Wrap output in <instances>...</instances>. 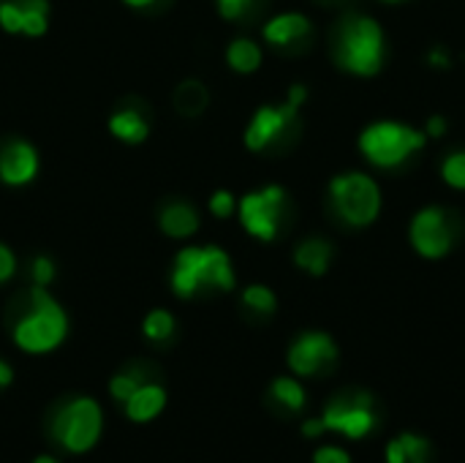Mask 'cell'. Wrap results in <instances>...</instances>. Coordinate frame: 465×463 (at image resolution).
Segmentation results:
<instances>
[{
  "label": "cell",
  "instance_id": "d590c367",
  "mask_svg": "<svg viewBox=\"0 0 465 463\" xmlns=\"http://www.w3.org/2000/svg\"><path fill=\"white\" fill-rule=\"evenodd\" d=\"M33 463H57V461H54L52 456H38V458H35Z\"/></svg>",
  "mask_w": 465,
  "mask_h": 463
},
{
  "label": "cell",
  "instance_id": "4dcf8cb0",
  "mask_svg": "<svg viewBox=\"0 0 465 463\" xmlns=\"http://www.w3.org/2000/svg\"><path fill=\"white\" fill-rule=\"evenodd\" d=\"M313 463H351V458H349V453L343 448L327 445V448H322V450L313 453Z\"/></svg>",
  "mask_w": 465,
  "mask_h": 463
},
{
  "label": "cell",
  "instance_id": "f1b7e54d",
  "mask_svg": "<svg viewBox=\"0 0 465 463\" xmlns=\"http://www.w3.org/2000/svg\"><path fill=\"white\" fill-rule=\"evenodd\" d=\"M234 210H237L234 194H229V191H215V194L210 196V213H213L215 218H232Z\"/></svg>",
  "mask_w": 465,
  "mask_h": 463
},
{
  "label": "cell",
  "instance_id": "484cf974",
  "mask_svg": "<svg viewBox=\"0 0 465 463\" xmlns=\"http://www.w3.org/2000/svg\"><path fill=\"white\" fill-rule=\"evenodd\" d=\"M218 11L223 19H232V22H242V19H251L256 11H259V0H215Z\"/></svg>",
  "mask_w": 465,
  "mask_h": 463
},
{
  "label": "cell",
  "instance_id": "52a82bcc",
  "mask_svg": "<svg viewBox=\"0 0 465 463\" xmlns=\"http://www.w3.org/2000/svg\"><path fill=\"white\" fill-rule=\"evenodd\" d=\"M330 194H332L338 213L354 226L373 224L381 210V191H379L376 180L368 175H360V172L335 177L330 186Z\"/></svg>",
  "mask_w": 465,
  "mask_h": 463
},
{
  "label": "cell",
  "instance_id": "6da1fadb",
  "mask_svg": "<svg viewBox=\"0 0 465 463\" xmlns=\"http://www.w3.org/2000/svg\"><path fill=\"white\" fill-rule=\"evenodd\" d=\"M14 344L27 355H46L68 336V317L46 287H27L8 308Z\"/></svg>",
  "mask_w": 465,
  "mask_h": 463
},
{
  "label": "cell",
  "instance_id": "83f0119b",
  "mask_svg": "<svg viewBox=\"0 0 465 463\" xmlns=\"http://www.w3.org/2000/svg\"><path fill=\"white\" fill-rule=\"evenodd\" d=\"M441 175H444V180H447L452 188H463L465 191V153H452V156L444 161Z\"/></svg>",
  "mask_w": 465,
  "mask_h": 463
},
{
  "label": "cell",
  "instance_id": "d4e9b609",
  "mask_svg": "<svg viewBox=\"0 0 465 463\" xmlns=\"http://www.w3.org/2000/svg\"><path fill=\"white\" fill-rule=\"evenodd\" d=\"M242 306H245L248 311H253V314L267 317V314L275 311L278 300H275L272 289H267V287H262V284H251V287L242 292Z\"/></svg>",
  "mask_w": 465,
  "mask_h": 463
},
{
  "label": "cell",
  "instance_id": "2e32d148",
  "mask_svg": "<svg viewBox=\"0 0 465 463\" xmlns=\"http://www.w3.org/2000/svg\"><path fill=\"white\" fill-rule=\"evenodd\" d=\"M311 35V22L302 14H278L264 25V41L286 49L292 44H300Z\"/></svg>",
  "mask_w": 465,
  "mask_h": 463
},
{
  "label": "cell",
  "instance_id": "8d00e7d4",
  "mask_svg": "<svg viewBox=\"0 0 465 463\" xmlns=\"http://www.w3.org/2000/svg\"><path fill=\"white\" fill-rule=\"evenodd\" d=\"M390 3H398V0H390Z\"/></svg>",
  "mask_w": 465,
  "mask_h": 463
},
{
  "label": "cell",
  "instance_id": "ac0fdd59",
  "mask_svg": "<svg viewBox=\"0 0 465 463\" xmlns=\"http://www.w3.org/2000/svg\"><path fill=\"white\" fill-rule=\"evenodd\" d=\"M172 106L180 117H199L210 106V90L202 79H183L172 93Z\"/></svg>",
  "mask_w": 465,
  "mask_h": 463
},
{
  "label": "cell",
  "instance_id": "3957f363",
  "mask_svg": "<svg viewBox=\"0 0 465 463\" xmlns=\"http://www.w3.org/2000/svg\"><path fill=\"white\" fill-rule=\"evenodd\" d=\"M384 57L381 27L371 16H346L335 35V60L351 74H376Z\"/></svg>",
  "mask_w": 465,
  "mask_h": 463
},
{
  "label": "cell",
  "instance_id": "7402d4cb",
  "mask_svg": "<svg viewBox=\"0 0 465 463\" xmlns=\"http://www.w3.org/2000/svg\"><path fill=\"white\" fill-rule=\"evenodd\" d=\"M226 63L237 74H253L262 65V46L251 38H234L226 49Z\"/></svg>",
  "mask_w": 465,
  "mask_h": 463
},
{
  "label": "cell",
  "instance_id": "30bf717a",
  "mask_svg": "<svg viewBox=\"0 0 465 463\" xmlns=\"http://www.w3.org/2000/svg\"><path fill=\"white\" fill-rule=\"evenodd\" d=\"M452 221L441 207H428L411 221V243L428 259L444 257L452 248Z\"/></svg>",
  "mask_w": 465,
  "mask_h": 463
},
{
  "label": "cell",
  "instance_id": "4316f807",
  "mask_svg": "<svg viewBox=\"0 0 465 463\" xmlns=\"http://www.w3.org/2000/svg\"><path fill=\"white\" fill-rule=\"evenodd\" d=\"M27 278H30V287H49L54 281V262L49 257H33L27 262Z\"/></svg>",
  "mask_w": 465,
  "mask_h": 463
},
{
  "label": "cell",
  "instance_id": "9a60e30c",
  "mask_svg": "<svg viewBox=\"0 0 465 463\" xmlns=\"http://www.w3.org/2000/svg\"><path fill=\"white\" fill-rule=\"evenodd\" d=\"M109 131L114 139L125 145H142L150 136V112L144 104L131 98L128 104L117 106L109 117Z\"/></svg>",
  "mask_w": 465,
  "mask_h": 463
},
{
  "label": "cell",
  "instance_id": "277c9868",
  "mask_svg": "<svg viewBox=\"0 0 465 463\" xmlns=\"http://www.w3.org/2000/svg\"><path fill=\"white\" fill-rule=\"evenodd\" d=\"M101 426H104V415H101L98 401L87 396H76L54 409L49 431H52V439L63 450L87 453L95 448L101 437Z\"/></svg>",
  "mask_w": 465,
  "mask_h": 463
},
{
  "label": "cell",
  "instance_id": "836d02e7",
  "mask_svg": "<svg viewBox=\"0 0 465 463\" xmlns=\"http://www.w3.org/2000/svg\"><path fill=\"white\" fill-rule=\"evenodd\" d=\"M11 379H14V371H11V366L0 357V390H3V388H8V385H11Z\"/></svg>",
  "mask_w": 465,
  "mask_h": 463
},
{
  "label": "cell",
  "instance_id": "1f68e13d",
  "mask_svg": "<svg viewBox=\"0 0 465 463\" xmlns=\"http://www.w3.org/2000/svg\"><path fill=\"white\" fill-rule=\"evenodd\" d=\"M123 3L136 11H163V8H169L172 0H123Z\"/></svg>",
  "mask_w": 465,
  "mask_h": 463
},
{
  "label": "cell",
  "instance_id": "7c38bea8",
  "mask_svg": "<svg viewBox=\"0 0 465 463\" xmlns=\"http://www.w3.org/2000/svg\"><path fill=\"white\" fill-rule=\"evenodd\" d=\"M0 27L38 38L49 27V0H0Z\"/></svg>",
  "mask_w": 465,
  "mask_h": 463
},
{
  "label": "cell",
  "instance_id": "ba28073f",
  "mask_svg": "<svg viewBox=\"0 0 465 463\" xmlns=\"http://www.w3.org/2000/svg\"><path fill=\"white\" fill-rule=\"evenodd\" d=\"M286 213V191L281 186H267L240 199V221L248 235L270 243L278 237Z\"/></svg>",
  "mask_w": 465,
  "mask_h": 463
},
{
  "label": "cell",
  "instance_id": "603a6c76",
  "mask_svg": "<svg viewBox=\"0 0 465 463\" xmlns=\"http://www.w3.org/2000/svg\"><path fill=\"white\" fill-rule=\"evenodd\" d=\"M174 317L166 311V308H155L144 317V325H142V333L147 341L153 344H166L172 336H174Z\"/></svg>",
  "mask_w": 465,
  "mask_h": 463
},
{
  "label": "cell",
  "instance_id": "5bb4252c",
  "mask_svg": "<svg viewBox=\"0 0 465 463\" xmlns=\"http://www.w3.org/2000/svg\"><path fill=\"white\" fill-rule=\"evenodd\" d=\"M158 226L172 240H188L199 232L202 218L193 202L185 196H169L158 205Z\"/></svg>",
  "mask_w": 465,
  "mask_h": 463
},
{
  "label": "cell",
  "instance_id": "44dd1931",
  "mask_svg": "<svg viewBox=\"0 0 465 463\" xmlns=\"http://www.w3.org/2000/svg\"><path fill=\"white\" fill-rule=\"evenodd\" d=\"M387 463H428V442L417 434H401L387 445Z\"/></svg>",
  "mask_w": 465,
  "mask_h": 463
},
{
  "label": "cell",
  "instance_id": "ffe728a7",
  "mask_svg": "<svg viewBox=\"0 0 465 463\" xmlns=\"http://www.w3.org/2000/svg\"><path fill=\"white\" fill-rule=\"evenodd\" d=\"M147 382H153V374H150V368L144 366V363H131L128 368H123L120 374H114L112 377V382H109V393H112V398L114 401H120V404H125L142 385H147Z\"/></svg>",
  "mask_w": 465,
  "mask_h": 463
},
{
  "label": "cell",
  "instance_id": "e575fe53",
  "mask_svg": "<svg viewBox=\"0 0 465 463\" xmlns=\"http://www.w3.org/2000/svg\"><path fill=\"white\" fill-rule=\"evenodd\" d=\"M430 63H433V65H441V68H447V65H450V55H444L441 49H436V52L430 55Z\"/></svg>",
  "mask_w": 465,
  "mask_h": 463
},
{
  "label": "cell",
  "instance_id": "e0dca14e",
  "mask_svg": "<svg viewBox=\"0 0 465 463\" xmlns=\"http://www.w3.org/2000/svg\"><path fill=\"white\" fill-rule=\"evenodd\" d=\"M125 415L134 420V423H147L153 418H158L166 407V390L155 382H147L142 385L125 404Z\"/></svg>",
  "mask_w": 465,
  "mask_h": 463
},
{
  "label": "cell",
  "instance_id": "7a4b0ae2",
  "mask_svg": "<svg viewBox=\"0 0 465 463\" xmlns=\"http://www.w3.org/2000/svg\"><path fill=\"white\" fill-rule=\"evenodd\" d=\"M234 289V270L226 251L215 246H188L174 257L172 265V292L191 300L204 292Z\"/></svg>",
  "mask_w": 465,
  "mask_h": 463
},
{
  "label": "cell",
  "instance_id": "d6a6232c",
  "mask_svg": "<svg viewBox=\"0 0 465 463\" xmlns=\"http://www.w3.org/2000/svg\"><path fill=\"white\" fill-rule=\"evenodd\" d=\"M428 134H430V136L447 134V120H444V117H430V120H428Z\"/></svg>",
  "mask_w": 465,
  "mask_h": 463
},
{
  "label": "cell",
  "instance_id": "9c48e42d",
  "mask_svg": "<svg viewBox=\"0 0 465 463\" xmlns=\"http://www.w3.org/2000/svg\"><path fill=\"white\" fill-rule=\"evenodd\" d=\"M319 420H322L324 431H335V434H343L349 439H362L376 428L373 398L368 393L341 396V398L327 404V409Z\"/></svg>",
  "mask_w": 465,
  "mask_h": 463
},
{
  "label": "cell",
  "instance_id": "8992f818",
  "mask_svg": "<svg viewBox=\"0 0 465 463\" xmlns=\"http://www.w3.org/2000/svg\"><path fill=\"white\" fill-rule=\"evenodd\" d=\"M425 145V134L401 123H376L360 136V147L376 166H398Z\"/></svg>",
  "mask_w": 465,
  "mask_h": 463
},
{
  "label": "cell",
  "instance_id": "5b68a950",
  "mask_svg": "<svg viewBox=\"0 0 465 463\" xmlns=\"http://www.w3.org/2000/svg\"><path fill=\"white\" fill-rule=\"evenodd\" d=\"M305 101V87L294 85L289 98L278 106H262L253 120L245 128V145L253 153H264L270 147H278L294 128L300 117V106Z\"/></svg>",
  "mask_w": 465,
  "mask_h": 463
},
{
  "label": "cell",
  "instance_id": "d6986e66",
  "mask_svg": "<svg viewBox=\"0 0 465 463\" xmlns=\"http://www.w3.org/2000/svg\"><path fill=\"white\" fill-rule=\"evenodd\" d=\"M330 259H332V246L322 237H308L297 246L294 251V262L300 270L311 273V276H322L327 273L330 267Z\"/></svg>",
  "mask_w": 465,
  "mask_h": 463
},
{
  "label": "cell",
  "instance_id": "4fadbf2b",
  "mask_svg": "<svg viewBox=\"0 0 465 463\" xmlns=\"http://www.w3.org/2000/svg\"><path fill=\"white\" fill-rule=\"evenodd\" d=\"M38 175V153L25 139H3L0 142V183L5 186H27Z\"/></svg>",
  "mask_w": 465,
  "mask_h": 463
},
{
  "label": "cell",
  "instance_id": "8fae6325",
  "mask_svg": "<svg viewBox=\"0 0 465 463\" xmlns=\"http://www.w3.org/2000/svg\"><path fill=\"white\" fill-rule=\"evenodd\" d=\"M338 357V347L327 333H305L289 349V368L297 377H313L332 366Z\"/></svg>",
  "mask_w": 465,
  "mask_h": 463
},
{
  "label": "cell",
  "instance_id": "f546056e",
  "mask_svg": "<svg viewBox=\"0 0 465 463\" xmlns=\"http://www.w3.org/2000/svg\"><path fill=\"white\" fill-rule=\"evenodd\" d=\"M14 273H16V257L5 243H0V284L11 281Z\"/></svg>",
  "mask_w": 465,
  "mask_h": 463
},
{
  "label": "cell",
  "instance_id": "cb8c5ba5",
  "mask_svg": "<svg viewBox=\"0 0 465 463\" xmlns=\"http://www.w3.org/2000/svg\"><path fill=\"white\" fill-rule=\"evenodd\" d=\"M270 393H272V398H275L281 407H286L289 412H300V409L305 407V390H302V385H300L297 379H292V377L275 379Z\"/></svg>",
  "mask_w": 465,
  "mask_h": 463
}]
</instances>
